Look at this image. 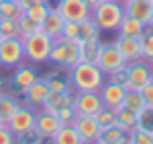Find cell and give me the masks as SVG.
<instances>
[{
	"mask_svg": "<svg viewBox=\"0 0 153 144\" xmlns=\"http://www.w3.org/2000/svg\"><path fill=\"white\" fill-rule=\"evenodd\" d=\"M68 82L76 92H99V88L105 84V72L95 62L79 61L68 70Z\"/></svg>",
	"mask_w": 153,
	"mask_h": 144,
	"instance_id": "6da1fadb",
	"label": "cell"
},
{
	"mask_svg": "<svg viewBox=\"0 0 153 144\" xmlns=\"http://www.w3.org/2000/svg\"><path fill=\"white\" fill-rule=\"evenodd\" d=\"M91 18L101 31H114L124 18V6L120 0H101L95 8H91Z\"/></svg>",
	"mask_w": 153,
	"mask_h": 144,
	"instance_id": "7a4b0ae2",
	"label": "cell"
},
{
	"mask_svg": "<svg viewBox=\"0 0 153 144\" xmlns=\"http://www.w3.org/2000/svg\"><path fill=\"white\" fill-rule=\"evenodd\" d=\"M49 61L52 64L60 66V68L70 70L72 66H76L79 62V43L68 41V39H62V37L52 39Z\"/></svg>",
	"mask_w": 153,
	"mask_h": 144,
	"instance_id": "3957f363",
	"label": "cell"
},
{
	"mask_svg": "<svg viewBox=\"0 0 153 144\" xmlns=\"http://www.w3.org/2000/svg\"><path fill=\"white\" fill-rule=\"evenodd\" d=\"M22 41H23V55H25L27 61H31L33 64H41V62L49 61L51 47H52V39L49 35L37 29L35 33L23 37Z\"/></svg>",
	"mask_w": 153,
	"mask_h": 144,
	"instance_id": "277c9868",
	"label": "cell"
},
{
	"mask_svg": "<svg viewBox=\"0 0 153 144\" xmlns=\"http://www.w3.org/2000/svg\"><path fill=\"white\" fill-rule=\"evenodd\" d=\"M23 58H25V55H23L22 37H2L0 39V64L18 66Z\"/></svg>",
	"mask_w": 153,
	"mask_h": 144,
	"instance_id": "5b68a950",
	"label": "cell"
},
{
	"mask_svg": "<svg viewBox=\"0 0 153 144\" xmlns=\"http://www.w3.org/2000/svg\"><path fill=\"white\" fill-rule=\"evenodd\" d=\"M95 64H97L105 74H111V72H114V70L122 68V66H126V61H124V57L120 55V51L116 49L114 43H107V45H103V43H101Z\"/></svg>",
	"mask_w": 153,
	"mask_h": 144,
	"instance_id": "8992f818",
	"label": "cell"
},
{
	"mask_svg": "<svg viewBox=\"0 0 153 144\" xmlns=\"http://www.w3.org/2000/svg\"><path fill=\"white\" fill-rule=\"evenodd\" d=\"M128 78H130V88H143L147 82L153 80V62L146 61V58H136V61L126 62Z\"/></svg>",
	"mask_w": 153,
	"mask_h": 144,
	"instance_id": "52a82bcc",
	"label": "cell"
},
{
	"mask_svg": "<svg viewBox=\"0 0 153 144\" xmlns=\"http://www.w3.org/2000/svg\"><path fill=\"white\" fill-rule=\"evenodd\" d=\"M6 127L14 133L16 140L22 138L27 130L35 129V111L29 105H19L18 111L12 115V119L6 123Z\"/></svg>",
	"mask_w": 153,
	"mask_h": 144,
	"instance_id": "ba28073f",
	"label": "cell"
},
{
	"mask_svg": "<svg viewBox=\"0 0 153 144\" xmlns=\"http://www.w3.org/2000/svg\"><path fill=\"white\" fill-rule=\"evenodd\" d=\"M72 125L78 130L79 138H82V144L97 142L99 134H101V125L97 123V119H95L93 115H76Z\"/></svg>",
	"mask_w": 153,
	"mask_h": 144,
	"instance_id": "9c48e42d",
	"label": "cell"
},
{
	"mask_svg": "<svg viewBox=\"0 0 153 144\" xmlns=\"http://www.w3.org/2000/svg\"><path fill=\"white\" fill-rule=\"evenodd\" d=\"M56 10L68 22H82V20L91 16V8L87 6L83 0H58Z\"/></svg>",
	"mask_w": 153,
	"mask_h": 144,
	"instance_id": "30bf717a",
	"label": "cell"
},
{
	"mask_svg": "<svg viewBox=\"0 0 153 144\" xmlns=\"http://www.w3.org/2000/svg\"><path fill=\"white\" fill-rule=\"evenodd\" d=\"M103 101L99 92H76L74 109L78 115H97L103 109Z\"/></svg>",
	"mask_w": 153,
	"mask_h": 144,
	"instance_id": "8fae6325",
	"label": "cell"
},
{
	"mask_svg": "<svg viewBox=\"0 0 153 144\" xmlns=\"http://www.w3.org/2000/svg\"><path fill=\"white\" fill-rule=\"evenodd\" d=\"M124 14L140 20L143 26L153 23V4L151 0H122Z\"/></svg>",
	"mask_w": 153,
	"mask_h": 144,
	"instance_id": "7c38bea8",
	"label": "cell"
},
{
	"mask_svg": "<svg viewBox=\"0 0 153 144\" xmlns=\"http://www.w3.org/2000/svg\"><path fill=\"white\" fill-rule=\"evenodd\" d=\"M60 127H62V121H60L54 113H51V111L41 109L39 113H35V130H37L39 136L52 138L58 133Z\"/></svg>",
	"mask_w": 153,
	"mask_h": 144,
	"instance_id": "4fadbf2b",
	"label": "cell"
},
{
	"mask_svg": "<svg viewBox=\"0 0 153 144\" xmlns=\"http://www.w3.org/2000/svg\"><path fill=\"white\" fill-rule=\"evenodd\" d=\"M19 94L23 95V105L41 107L43 101L47 99V95H49L51 92H49V86H47L45 78H37L33 84H29L27 88L19 90Z\"/></svg>",
	"mask_w": 153,
	"mask_h": 144,
	"instance_id": "5bb4252c",
	"label": "cell"
},
{
	"mask_svg": "<svg viewBox=\"0 0 153 144\" xmlns=\"http://www.w3.org/2000/svg\"><path fill=\"white\" fill-rule=\"evenodd\" d=\"M124 92L126 88L118 86V84L111 82V80H105V84L99 88V95H101V101L105 107H112V109H118L122 105V99H124Z\"/></svg>",
	"mask_w": 153,
	"mask_h": 144,
	"instance_id": "9a60e30c",
	"label": "cell"
},
{
	"mask_svg": "<svg viewBox=\"0 0 153 144\" xmlns=\"http://www.w3.org/2000/svg\"><path fill=\"white\" fill-rule=\"evenodd\" d=\"M114 45L120 51V55L124 57L126 62L142 58V43H140V37H124V35H118Z\"/></svg>",
	"mask_w": 153,
	"mask_h": 144,
	"instance_id": "2e32d148",
	"label": "cell"
},
{
	"mask_svg": "<svg viewBox=\"0 0 153 144\" xmlns=\"http://www.w3.org/2000/svg\"><path fill=\"white\" fill-rule=\"evenodd\" d=\"M37 78H39V70L35 68V66L22 64V62H19L18 68H16V72L12 74V78H10V84L16 88V90H23V88H27L29 84H33Z\"/></svg>",
	"mask_w": 153,
	"mask_h": 144,
	"instance_id": "e0dca14e",
	"label": "cell"
},
{
	"mask_svg": "<svg viewBox=\"0 0 153 144\" xmlns=\"http://www.w3.org/2000/svg\"><path fill=\"white\" fill-rule=\"evenodd\" d=\"M62 23H64V18L58 14V10H51L47 12L45 20H43L41 23H39V31H43L45 35H49L51 39H56L60 37V31H62Z\"/></svg>",
	"mask_w": 153,
	"mask_h": 144,
	"instance_id": "ac0fdd59",
	"label": "cell"
},
{
	"mask_svg": "<svg viewBox=\"0 0 153 144\" xmlns=\"http://www.w3.org/2000/svg\"><path fill=\"white\" fill-rule=\"evenodd\" d=\"M128 133H124L118 125H111L101 129V134L97 138V144H126Z\"/></svg>",
	"mask_w": 153,
	"mask_h": 144,
	"instance_id": "d6986e66",
	"label": "cell"
},
{
	"mask_svg": "<svg viewBox=\"0 0 153 144\" xmlns=\"http://www.w3.org/2000/svg\"><path fill=\"white\" fill-rule=\"evenodd\" d=\"M116 31H118V35H124V37H142L143 31H146V26L140 20L124 14V18H122V22H120Z\"/></svg>",
	"mask_w": 153,
	"mask_h": 144,
	"instance_id": "ffe728a7",
	"label": "cell"
},
{
	"mask_svg": "<svg viewBox=\"0 0 153 144\" xmlns=\"http://www.w3.org/2000/svg\"><path fill=\"white\" fill-rule=\"evenodd\" d=\"M78 27H79V35H78V39L76 41H99V37H101V27L95 23V20L91 18H85V20H82V22L78 23Z\"/></svg>",
	"mask_w": 153,
	"mask_h": 144,
	"instance_id": "44dd1931",
	"label": "cell"
},
{
	"mask_svg": "<svg viewBox=\"0 0 153 144\" xmlns=\"http://www.w3.org/2000/svg\"><path fill=\"white\" fill-rule=\"evenodd\" d=\"M51 140L54 144H82V138H79L74 125H62Z\"/></svg>",
	"mask_w": 153,
	"mask_h": 144,
	"instance_id": "7402d4cb",
	"label": "cell"
},
{
	"mask_svg": "<svg viewBox=\"0 0 153 144\" xmlns=\"http://www.w3.org/2000/svg\"><path fill=\"white\" fill-rule=\"evenodd\" d=\"M19 101L10 94H0V121L8 123L12 119V115L18 111Z\"/></svg>",
	"mask_w": 153,
	"mask_h": 144,
	"instance_id": "603a6c76",
	"label": "cell"
},
{
	"mask_svg": "<svg viewBox=\"0 0 153 144\" xmlns=\"http://www.w3.org/2000/svg\"><path fill=\"white\" fill-rule=\"evenodd\" d=\"M136 129L153 136V107L151 105H143L136 113Z\"/></svg>",
	"mask_w": 153,
	"mask_h": 144,
	"instance_id": "cb8c5ba5",
	"label": "cell"
},
{
	"mask_svg": "<svg viewBox=\"0 0 153 144\" xmlns=\"http://www.w3.org/2000/svg\"><path fill=\"white\" fill-rule=\"evenodd\" d=\"M143 105H146V101H143L142 92L136 90V88H126V92H124V99H122V107H126V109L138 113Z\"/></svg>",
	"mask_w": 153,
	"mask_h": 144,
	"instance_id": "d4e9b609",
	"label": "cell"
},
{
	"mask_svg": "<svg viewBox=\"0 0 153 144\" xmlns=\"http://www.w3.org/2000/svg\"><path fill=\"white\" fill-rule=\"evenodd\" d=\"M116 125H118L124 133L130 134L132 130L136 129V113L120 105L118 109H116Z\"/></svg>",
	"mask_w": 153,
	"mask_h": 144,
	"instance_id": "484cf974",
	"label": "cell"
},
{
	"mask_svg": "<svg viewBox=\"0 0 153 144\" xmlns=\"http://www.w3.org/2000/svg\"><path fill=\"white\" fill-rule=\"evenodd\" d=\"M101 41H79V61L95 62L99 55Z\"/></svg>",
	"mask_w": 153,
	"mask_h": 144,
	"instance_id": "4316f807",
	"label": "cell"
},
{
	"mask_svg": "<svg viewBox=\"0 0 153 144\" xmlns=\"http://www.w3.org/2000/svg\"><path fill=\"white\" fill-rule=\"evenodd\" d=\"M49 10H51V6L47 4V0H45V2H37V4L27 6L25 10H23V14H25L31 22H35L39 26V23L45 20V16H47V12H49Z\"/></svg>",
	"mask_w": 153,
	"mask_h": 144,
	"instance_id": "83f0119b",
	"label": "cell"
},
{
	"mask_svg": "<svg viewBox=\"0 0 153 144\" xmlns=\"http://www.w3.org/2000/svg\"><path fill=\"white\" fill-rule=\"evenodd\" d=\"M140 43H142V58L153 62V27L146 26V31L140 37Z\"/></svg>",
	"mask_w": 153,
	"mask_h": 144,
	"instance_id": "f1b7e54d",
	"label": "cell"
},
{
	"mask_svg": "<svg viewBox=\"0 0 153 144\" xmlns=\"http://www.w3.org/2000/svg\"><path fill=\"white\" fill-rule=\"evenodd\" d=\"M22 6L18 4V0H0V18H10L18 20L22 14Z\"/></svg>",
	"mask_w": 153,
	"mask_h": 144,
	"instance_id": "f546056e",
	"label": "cell"
},
{
	"mask_svg": "<svg viewBox=\"0 0 153 144\" xmlns=\"http://www.w3.org/2000/svg\"><path fill=\"white\" fill-rule=\"evenodd\" d=\"M45 82H47V86H49V92H51V94H60V92L72 90L68 78H60V76H56V74L45 76Z\"/></svg>",
	"mask_w": 153,
	"mask_h": 144,
	"instance_id": "4dcf8cb0",
	"label": "cell"
},
{
	"mask_svg": "<svg viewBox=\"0 0 153 144\" xmlns=\"http://www.w3.org/2000/svg\"><path fill=\"white\" fill-rule=\"evenodd\" d=\"M18 29H19V37H27V35H31V33H35V31L39 29V26L35 22H31L29 18H27L25 14H19V18H18Z\"/></svg>",
	"mask_w": 153,
	"mask_h": 144,
	"instance_id": "1f68e13d",
	"label": "cell"
},
{
	"mask_svg": "<svg viewBox=\"0 0 153 144\" xmlns=\"http://www.w3.org/2000/svg\"><path fill=\"white\" fill-rule=\"evenodd\" d=\"M95 119H97V123L101 125V129L116 125V109H112V107H103V109L95 115Z\"/></svg>",
	"mask_w": 153,
	"mask_h": 144,
	"instance_id": "d6a6232c",
	"label": "cell"
},
{
	"mask_svg": "<svg viewBox=\"0 0 153 144\" xmlns=\"http://www.w3.org/2000/svg\"><path fill=\"white\" fill-rule=\"evenodd\" d=\"M0 31H2V37H19L18 20L0 18Z\"/></svg>",
	"mask_w": 153,
	"mask_h": 144,
	"instance_id": "836d02e7",
	"label": "cell"
},
{
	"mask_svg": "<svg viewBox=\"0 0 153 144\" xmlns=\"http://www.w3.org/2000/svg\"><path fill=\"white\" fill-rule=\"evenodd\" d=\"M79 35V27H78V22H68L64 20L62 23V31H60V37L62 39H68V41H76Z\"/></svg>",
	"mask_w": 153,
	"mask_h": 144,
	"instance_id": "e575fe53",
	"label": "cell"
},
{
	"mask_svg": "<svg viewBox=\"0 0 153 144\" xmlns=\"http://www.w3.org/2000/svg\"><path fill=\"white\" fill-rule=\"evenodd\" d=\"M54 115L60 119V121H62V125H72L78 113H76L74 105H62L60 109H56V111H54Z\"/></svg>",
	"mask_w": 153,
	"mask_h": 144,
	"instance_id": "d590c367",
	"label": "cell"
},
{
	"mask_svg": "<svg viewBox=\"0 0 153 144\" xmlns=\"http://www.w3.org/2000/svg\"><path fill=\"white\" fill-rule=\"evenodd\" d=\"M107 76H108V80H111V82L118 84V86H122V88H130V78H128L126 66H122V68L111 72V74H107Z\"/></svg>",
	"mask_w": 153,
	"mask_h": 144,
	"instance_id": "8d00e7d4",
	"label": "cell"
},
{
	"mask_svg": "<svg viewBox=\"0 0 153 144\" xmlns=\"http://www.w3.org/2000/svg\"><path fill=\"white\" fill-rule=\"evenodd\" d=\"M128 142L130 144H153V136L140 129H134L130 134H128Z\"/></svg>",
	"mask_w": 153,
	"mask_h": 144,
	"instance_id": "74e56055",
	"label": "cell"
},
{
	"mask_svg": "<svg viewBox=\"0 0 153 144\" xmlns=\"http://www.w3.org/2000/svg\"><path fill=\"white\" fill-rule=\"evenodd\" d=\"M140 92H142V95H143L146 105H151L153 107V80H151V82H147L143 88H140Z\"/></svg>",
	"mask_w": 153,
	"mask_h": 144,
	"instance_id": "f35d334b",
	"label": "cell"
},
{
	"mask_svg": "<svg viewBox=\"0 0 153 144\" xmlns=\"http://www.w3.org/2000/svg\"><path fill=\"white\" fill-rule=\"evenodd\" d=\"M16 142V136L6 125L0 127V144H14Z\"/></svg>",
	"mask_w": 153,
	"mask_h": 144,
	"instance_id": "ab89813d",
	"label": "cell"
},
{
	"mask_svg": "<svg viewBox=\"0 0 153 144\" xmlns=\"http://www.w3.org/2000/svg\"><path fill=\"white\" fill-rule=\"evenodd\" d=\"M37 2H45V0H18V4L22 6V10H25L27 6H31V4H37Z\"/></svg>",
	"mask_w": 153,
	"mask_h": 144,
	"instance_id": "60d3db41",
	"label": "cell"
},
{
	"mask_svg": "<svg viewBox=\"0 0 153 144\" xmlns=\"http://www.w3.org/2000/svg\"><path fill=\"white\" fill-rule=\"evenodd\" d=\"M83 2H85V4H87L89 8H95V6H97L99 2H101V0H83Z\"/></svg>",
	"mask_w": 153,
	"mask_h": 144,
	"instance_id": "b9f144b4",
	"label": "cell"
},
{
	"mask_svg": "<svg viewBox=\"0 0 153 144\" xmlns=\"http://www.w3.org/2000/svg\"><path fill=\"white\" fill-rule=\"evenodd\" d=\"M2 125H6V123H2V121H0V127H2Z\"/></svg>",
	"mask_w": 153,
	"mask_h": 144,
	"instance_id": "7bdbcfd3",
	"label": "cell"
},
{
	"mask_svg": "<svg viewBox=\"0 0 153 144\" xmlns=\"http://www.w3.org/2000/svg\"><path fill=\"white\" fill-rule=\"evenodd\" d=\"M0 39H2V31H0Z\"/></svg>",
	"mask_w": 153,
	"mask_h": 144,
	"instance_id": "ee69618b",
	"label": "cell"
},
{
	"mask_svg": "<svg viewBox=\"0 0 153 144\" xmlns=\"http://www.w3.org/2000/svg\"><path fill=\"white\" fill-rule=\"evenodd\" d=\"M151 4H153V0H151Z\"/></svg>",
	"mask_w": 153,
	"mask_h": 144,
	"instance_id": "f6af8a7d",
	"label": "cell"
},
{
	"mask_svg": "<svg viewBox=\"0 0 153 144\" xmlns=\"http://www.w3.org/2000/svg\"><path fill=\"white\" fill-rule=\"evenodd\" d=\"M151 27H153V23H151Z\"/></svg>",
	"mask_w": 153,
	"mask_h": 144,
	"instance_id": "bcb514c9",
	"label": "cell"
},
{
	"mask_svg": "<svg viewBox=\"0 0 153 144\" xmlns=\"http://www.w3.org/2000/svg\"><path fill=\"white\" fill-rule=\"evenodd\" d=\"M0 94H2V92H0Z\"/></svg>",
	"mask_w": 153,
	"mask_h": 144,
	"instance_id": "7dc6e473",
	"label": "cell"
},
{
	"mask_svg": "<svg viewBox=\"0 0 153 144\" xmlns=\"http://www.w3.org/2000/svg\"><path fill=\"white\" fill-rule=\"evenodd\" d=\"M120 2H122V0H120Z\"/></svg>",
	"mask_w": 153,
	"mask_h": 144,
	"instance_id": "c3c4849f",
	"label": "cell"
}]
</instances>
